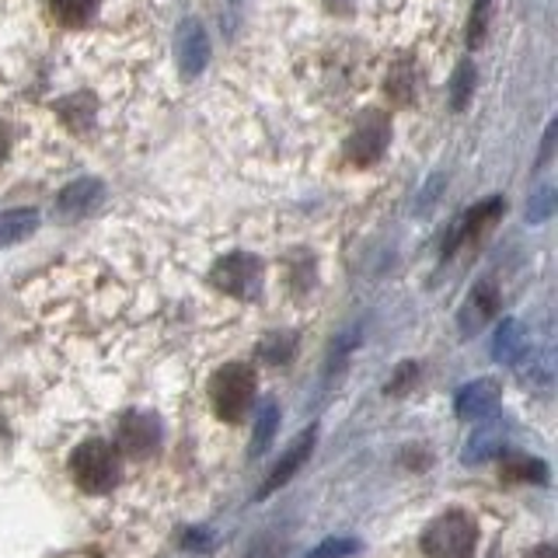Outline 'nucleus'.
Masks as SVG:
<instances>
[{
    "mask_svg": "<svg viewBox=\"0 0 558 558\" xmlns=\"http://www.w3.org/2000/svg\"><path fill=\"white\" fill-rule=\"evenodd\" d=\"M496 304H499V296H496V287L493 283H478L475 290H471L468 304L461 311V325H464L468 336H471V331H478L488 318H493Z\"/></svg>",
    "mask_w": 558,
    "mask_h": 558,
    "instance_id": "obj_9",
    "label": "nucleus"
},
{
    "mask_svg": "<svg viewBox=\"0 0 558 558\" xmlns=\"http://www.w3.org/2000/svg\"><path fill=\"white\" fill-rule=\"evenodd\" d=\"M506 475H510V478H523V482H545V468H541V461L513 458L510 464H506Z\"/></svg>",
    "mask_w": 558,
    "mask_h": 558,
    "instance_id": "obj_18",
    "label": "nucleus"
},
{
    "mask_svg": "<svg viewBox=\"0 0 558 558\" xmlns=\"http://www.w3.org/2000/svg\"><path fill=\"white\" fill-rule=\"evenodd\" d=\"M116 447L130 458H150L161 447V423L150 412H126L119 423Z\"/></svg>",
    "mask_w": 558,
    "mask_h": 558,
    "instance_id": "obj_4",
    "label": "nucleus"
},
{
    "mask_svg": "<svg viewBox=\"0 0 558 558\" xmlns=\"http://www.w3.org/2000/svg\"><path fill=\"white\" fill-rule=\"evenodd\" d=\"M523 353H527V342H523V328L517 322H502V328L496 331V360L517 363Z\"/></svg>",
    "mask_w": 558,
    "mask_h": 558,
    "instance_id": "obj_14",
    "label": "nucleus"
},
{
    "mask_svg": "<svg viewBox=\"0 0 558 558\" xmlns=\"http://www.w3.org/2000/svg\"><path fill=\"white\" fill-rule=\"evenodd\" d=\"M276 429H279V409L269 405L258 412V418H255V444H252V453H262L269 444H272V436H276Z\"/></svg>",
    "mask_w": 558,
    "mask_h": 558,
    "instance_id": "obj_17",
    "label": "nucleus"
},
{
    "mask_svg": "<svg viewBox=\"0 0 558 558\" xmlns=\"http://www.w3.org/2000/svg\"><path fill=\"white\" fill-rule=\"evenodd\" d=\"M531 558H555V548L551 545H541V548L531 551Z\"/></svg>",
    "mask_w": 558,
    "mask_h": 558,
    "instance_id": "obj_23",
    "label": "nucleus"
},
{
    "mask_svg": "<svg viewBox=\"0 0 558 558\" xmlns=\"http://www.w3.org/2000/svg\"><path fill=\"white\" fill-rule=\"evenodd\" d=\"M214 283L231 296H252L258 283V262L252 255H227L217 262Z\"/></svg>",
    "mask_w": 558,
    "mask_h": 558,
    "instance_id": "obj_6",
    "label": "nucleus"
},
{
    "mask_svg": "<svg viewBox=\"0 0 558 558\" xmlns=\"http://www.w3.org/2000/svg\"><path fill=\"white\" fill-rule=\"evenodd\" d=\"M551 214V192H541V196L534 199V206H531V220H545Z\"/></svg>",
    "mask_w": 558,
    "mask_h": 558,
    "instance_id": "obj_22",
    "label": "nucleus"
},
{
    "mask_svg": "<svg viewBox=\"0 0 558 558\" xmlns=\"http://www.w3.org/2000/svg\"><path fill=\"white\" fill-rule=\"evenodd\" d=\"M209 395H214V405L220 415L234 418L244 415V409L252 405V395H255V371L248 363H227L217 371L214 384H209Z\"/></svg>",
    "mask_w": 558,
    "mask_h": 558,
    "instance_id": "obj_3",
    "label": "nucleus"
},
{
    "mask_svg": "<svg viewBox=\"0 0 558 558\" xmlns=\"http://www.w3.org/2000/svg\"><path fill=\"white\" fill-rule=\"evenodd\" d=\"M485 17H488V0H478V4H475V14H471V43H478V39H482Z\"/></svg>",
    "mask_w": 558,
    "mask_h": 558,
    "instance_id": "obj_21",
    "label": "nucleus"
},
{
    "mask_svg": "<svg viewBox=\"0 0 558 558\" xmlns=\"http://www.w3.org/2000/svg\"><path fill=\"white\" fill-rule=\"evenodd\" d=\"M450 92H453V109H464L468 95L475 92V70H471L468 63H464V66L458 70V77H453Z\"/></svg>",
    "mask_w": 558,
    "mask_h": 558,
    "instance_id": "obj_19",
    "label": "nucleus"
},
{
    "mask_svg": "<svg viewBox=\"0 0 558 558\" xmlns=\"http://www.w3.org/2000/svg\"><path fill=\"white\" fill-rule=\"evenodd\" d=\"M502 444H506V426L499 423V418H488V423H482L475 433L468 436L464 464H482L488 458H496V453L502 450Z\"/></svg>",
    "mask_w": 558,
    "mask_h": 558,
    "instance_id": "obj_7",
    "label": "nucleus"
},
{
    "mask_svg": "<svg viewBox=\"0 0 558 558\" xmlns=\"http://www.w3.org/2000/svg\"><path fill=\"white\" fill-rule=\"evenodd\" d=\"M35 223H39L35 209H8V214H0V244H14L28 238L35 231Z\"/></svg>",
    "mask_w": 558,
    "mask_h": 558,
    "instance_id": "obj_13",
    "label": "nucleus"
},
{
    "mask_svg": "<svg viewBox=\"0 0 558 558\" xmlns=\"http://www.w3.org/2000/svg\"><path fill=\"white\" fill-rule=\"evenodd\" d=\"M98 196H101V185L95 179H81L60 192L57 209H60V217H81L84 209H92L98 203Z\"/></svg>",
    "mask_w": 558,
    "mask_h": 558,
    "instance_id": "obj_12",
    "label": "nucleus"
},
{
    "mask_svg": "<svg viewBox=\"0 0 558 558\" xmlns=\"http://www.w3.org/2000/svg\"><path fill=\"white\" fill-rule=\"evenodd\" d=\"M353 551H356V541H325L318 551H311V558H342Z\"/></svg>",
    "mask_w": 558,
    "mask_h": 558,
    "instance_id": "obj_20",
    "label": "nucleus"
},
{
    "mask_svg": "<svg viewBox=\"0 0 558 558\" xmlns=\"http://www.w3.org/2000/svg\"><path fill=\"white\" fill-rule=\"evenodd\" d=\"M95 8H98V0H49L52 17H57V22L66 25V28L84 25L87 17H92Z\"/></svg>",
    "mask_w": 558,
    "mask_h": 558,
    "instance_id": "obj_15",
    "label": "nucleus"
},
{
    "mask_svg": "<svg viewBox=\"0 0 558 558\" xmlns=\"http://www.w3.org/2000/svg\"><path fill=\"white\" fill-rule=\"evenodd\" d=\"M388 140H391V126H388V119L384 116H366L356 133L349 136V157H353V165H374L377 157L384 154V147H388Z\"/></svg>",
    "mask_w": 558,
    "mask_h": 558,
    "instance_id": "obj_5",
    "label": "nucleus"
},
{
    "mask_svg": "<svg viewBox=\"0 0 558 558\" xmlns=\"http://www.w3.org/2000/svg\"><path fill=\"white\" fill-rule=\"evenodd\" d=\"M311 447H314V429H307V433L301 436V440H296V444L290 447L287 458L272 468V475L266 478V485H262V496H269V493H276L279 485H287V482H290V475H296V468H301V464L307 461Z\"/></svg>",
    "mask_w": 558,
    "mask_h": 558,
    "instance_id": "obj_10",
    "label": "nucleus"
},
{
    "mask_svg": "<svg viewBox=\"0 0 558 558\" xmlns=\"http://www.w3.org/2000/svg\"><path fill=\"white\" fill-rule=\"evenodd\" d=\"M116 447L109 440H84L74 453V482L81 493H92V496H101V493H112L116 485Z\"/></svg>",
    "mask_w": 558,
    "mask_h": 558,
    "instance_id": "obj_1",
    "label": "nucleus"
},
{
    "mask_svg": "<svg viewBox=\"0 0 558 558\" xmlns=\"http://www.w3.org/2000/svg\"><path fill=\"white\" fill-rule=\"evenodd\" d=\"M4 154H8V130L0 126V161H4Z\"/></svg>",
    "mask_w": 558,
    "mask_h": 558,
    "instance_id": "obj_24",
    "label": "nucleus"
},
{
    "mask_svg": "<svg viewBox=\"0 0 558 558\" xmlns=\"http://www.w3.org/2000/svg\"><path fill=\"white\" fill-rule=\"evenodd\" d=\"M499 395H502V388H499L496 380H488V377H482V380H475V384H468V388L458 391V415H461V418H478V415H485L488 409H496Z\"/></svg>",
    "mask_w": 558,
    "mask_h": 558,
    "instance_id": "obj_8",
    "label": "nucleus"
},
{
    "mask_svg": "<svg viewBox=\"0 0 558 558\" xmlns=\"http://www.w3.org/2000/svg\"><path fill=\"white\" fill-rule=\"evenodd\" d=\"M388 98L395 105H409L415 98V74H412L409 63L391 66V74H388Z\"/></svg>",
    "mask_w": 558,
    "mask_h": 558,
    "instance_id": "obj_16",
    "label": "nucleus"
},
{
    "mask_svg": "<svg viewBox=\"0 0 558 558\" xmlns=\"http://www.w3.org/2000/svg\"><path fill=\"white\" fill-rule=\"evenodd\" d=\"M209 60V39L199 25H182L179 32V63L185 66V74H196L203 63Z\"/></svg>",
    "mask_w": 558,
    "mask_h": 558,
    "instance_id": "obj_11",
    "label": "nucleus"
},
{
    "mask_svg": "<svg viewBox=\"0 0 558 558\" xmlns=\"http://www.w3.org/2000/svg\"><path fill=\"white\" fill-rule=\"evenodd\" d=\"M475 545H478L475 523L458 513L433 520L429 531L423 534L426 558H475Z\"/></svg>",
    "mask_w": 558,
    "mask_h": 558,
    "instance_id": "obj_2",
    "label": "nucleus"
}]
</instances>
